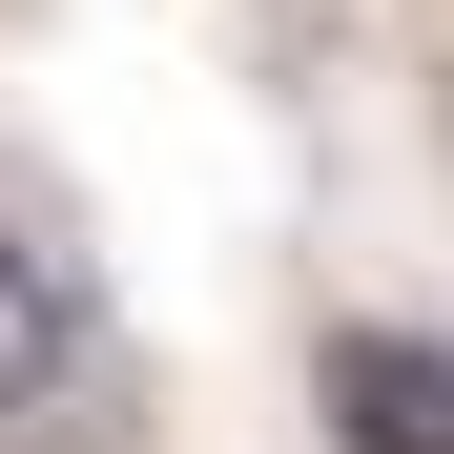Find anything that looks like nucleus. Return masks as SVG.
<instances>
[{
  "instance_id": "nucleus-2",
  "label": "nucleus",
  "mask_w": 454,
  "mask_h": 454,
  "mask_svg": "<svg viewBox=\"0 0 454 454\" xmlns=\"http://www.w3.org/2000/svg\"><path fill=\"white\" fill-rule=\"evenodd\" d=\"M310 393H331L351 454H454V351H434V331H372V310H351V331L310 351Z\"/></svg>"
},
{
  "instance_id": "nucleus-1",
  "label": "nucleus",
  "mask_w": 454,
  "mask_h": 454,
  "mask_svg": "<svg viewBox=\"0 0 454 454\" xmlns=\"http://www.w3.org/2000/svg\"><path fill=\"white\" fill-rule=\"evenodd\" d=\"M83 413H104V310H83V269L0 207V434H83Z\"/></svg>"
}]
</instances>
